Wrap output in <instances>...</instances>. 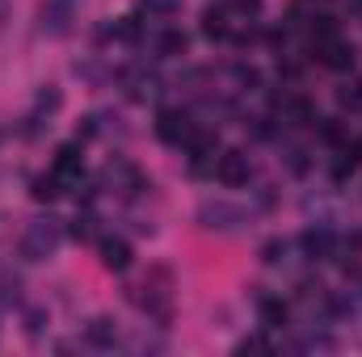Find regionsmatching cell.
Instances as JSON below:
<instances>
[{
  "mask_svg": "<svg viewBox=\"0 0 362 357\" xmlns=\"http://www.w3.org/2000/svg\"><path fill=\"white\" fill-rule=\"evenodd\" d=\"M59 240H64V231H59L55 219H34L21 236V257L25 261H47V257H55Z\"/></svg>",
  "mask_w": 362,
  "mask_h": 357,
  "instance_id": "obj_1",
  "label": "cell"
},
{
  "mask_svg": "<svg viewBox=\"0 0 362 357\" xmlns=\"http://www.w3.org/2000/svg\"><path fill=\"white\" fill-rule=\"evenodd\" d=\"M194 135H198V126H194L189 109L169 105V109H160V114H156V139H160V143H169V147H185Z\"/></svg>",
  "mask_w": 362,
  "mask_h": 357,
  "instance_id": "obj_2",
  "label": "cell"
},
{
  "mask_svg": "<svg viewBox=\"0 0 362 357\" xmlns=\"http://www.w3.org/2000/svg\"><path fill=\"white\" fill-rule=\"evenodd\" d=\"M198 223L206 231H236V227L249 223V214L240 206H232V202H202L198 206Z\"/></svg>",
  "mask_w": 362,
  "mask_h": 357,
  "instance_id": "obj_3",
  "label": "cell"
},
{
  "mask_svg": "<svg viewBox=\"0 0 362 357\" xmlns=\"http://www.w3.org/2000/svg\"><path fill=\"white\" fill-rule=\"evenodd\" d=\"M81 173H85V160H81V143H64L51 160V177L59 181V189H72L81 185Z\"/></svg>",
  "mask_w": 362,
  "mask_h": 357,
  "instance_id": "obj_4",
  "label": "cell"
},
{
  "mask_svg": "<svg viewBox=\"0 0 362 357\" xmlns=\"http://www.w3.org/2000/svg\"><path fill=\"white\" fill-rule=\"evenodd\" d=\"M76 4H81V0H47V4L38 8V30L51 34V38L68 34V25H72V17H76Z\"/></svg>",
  "mask_w": 362,
  "mask_h": 357,
  "instance_id": "obj_5",
  "label": "cell"
},
{
  "mask_svg": "<svg viewBox=\"0 0 362 357\" xmlns=\"http://www.w3.org/2000/svg\"><path fill=\"white\" fill-rule=\"evenodd\" d=\"M249 177H253V164H249L245 152H223L215 160V181L223 189H240V185H249Z\"/></svg>",
  "mask_w": 362,
  "mask_h": 357,
  "instance_id": "obj_6",
  "label": "cell"
},
{
  "mask_svg": "<svg viewBox=\"0 0 362 357\" xmlns=\"http://www.w3.org/2000/svg\"><path fill=\"white\" fill-rule=\"evenodd\" d=\"M316 55H320V63H325V68H333V72H346V68H354V47H350L341 34L325 38V42L316 47Z\"/></svg>",
  "mask_w": 362,
  "mask_h": 357,
  "instance_id": "obj_7",
  "label": "cell"
},
{
  "mask_svg": "<svg viewBox=\"0 0 362 357\" xmlns=\"http://www.w3.org/2000/svg\"><path fill=\"white\" fill-rule=\"evenodd\" d=\"M97 253H101V265L114 269V273H127V269H131V244H127V240L105 236V240L97 244Z\"/></svg>",
  "mask_w": 362,
  "mask_h": 357,
  "instance_id": "obj_8",
  "label": "cell"
},
{
  "mask_svg": "<svg viewBox=\"0 0 362 357\" xmlns=\"http://www.w3.org/2000/svg\"><path fill=\"white\" fill-rule=\"evenodd\" d=\"M202 34L206 38H228L232 34V4H215V8H206L202 13Z\"/></svg>",
  "mask_w": 362,
  "mask_h": 357,
  "instance_id": "obj_9",
  "label": "cell"
},
{
  "mask_svg": "<svg viewBox=\"0 0 362 357\" xmlns=\"http://www.w3.org/2000/svg\"><path fill=\"white\" fill-rule=\"evenodd\" d=\"M85 337H89V345H97V349H114V345H118V328H114V320H105V315L89 320Z\"/></svg>",
  "mask_w": 362,
  "mask_h": 357,
  "instance_id": "obj_10",
  "label": "cell"
},
{
  "mask_svg": "<svg viewBox=\"0 0 362 357\" xmlns=\"http://www.w3.org/2000/svg\"><path fill=\"white\" fill-rule=\"evenodd\" d=\"M59 101H64V97H59V89H51V85L38 92V101H34V109H30V118H25V122H30V131H34V126H42V118H51V114L59 109Z\"/></svg>",
  "mask_w": 362,
  "mask_h": 357,
  "instance_id": "obj_11",
  "label": "cell"
},
{
  "mask_svg": "<svg viewBox=\"0 0 362 357\" xmlns=\"http://www.w3.org/2000/svg\"><path fill=\"white\" fill-rule=\"evenodd\" d=\"M286 315H291V311H286V303H282V298H270V294H266V298L257 303V320H262V328H270V332L286 324Z\"/></svg>",
  "mask_w": 362,
  "mask_h": 357,
  "instance_id": "obj_12",
  "label": "cell"
},
{
  "mask_svg": "<svg viewBox=\"0 0 362 357\" xmlns=\"http://www.w3.org/2000/svg\"><path fill=\"white\" fill-rule=\"evenodd\" d=\"M185 47H189V38H185L181 30H165V34L156 38V51H160L165 59H173V55H185Z\"/></svg>",
  "mask_w": 362,
  "mask_h": 357,
  "instance_id": "obj_13",
  "label": "cell"
},
{
  "mask_svg": "<svg viewBox=\"0 0 362 357\" xmlns=\"http://www.w3.org/2000/svg\"><path fill=\"white\" fill-rule=\"evenodd\" d=\"M139 8H144L148 17H173L181 8V0H139Z\"/></svg>",
  "mask_w": 362,
  "mask_h": 357,
  "instance_id": "obj_14",
  "label": "cell"
},
{
  "mask_svg": "<svg viewBox=\"0 0 362 357\" xmlns=\"http://www.w3.org/2000/svg\"><path fill=\"white\" fill-rule=\"evenodd\" d=\"M55 193H59V181L51 177V173H47V177H34V198H38V202H51Z\"/></svg>",
  "mask_w": 362,
  "mask_h": 357,
  "instance_id": "obj_15",
  "label": "cell"
},
{
  "mask_svg": "<svg viewBox=\"0 0 362 357\" xmlns=\"http://www.w3.org/2000/svg\"><path fill=\"white\" fill-rule=\"evenodd\" d=\"M303 244H308V253H312V257H325L333 240H329V231H308V236H303Z\"/></svg>",
  "mask_w": 362,
  "mask_h": 357,
  "instance_id": "obj_16",
  "label": "cell"
},
{
  "mask_svg": "<svg viewBox=\"0 0 362 357\" xmlns=\"http://www.w3.org/2000/svg\"><path fill=\"white\" fill-rule=\"evenodd\" d=\"M262 349H270L262 337H253V341H240V353H262Z\"/></svg>",
  "mask_w": 362,
  "mask_h": 357,
  "instance_id": "obj_17",
  "label": "cell"
},
{
  "mask_svg": "<svg viewBox=\"0 0 362 357\" xmlns=\"http://www.w3.org/2000/svg\"><path fill=\"white\" fill-rule=\"evenodd\" d=\"M4 8H8V0H0V21H4Z\"/></svg>",
  "mask_w": 362,
  "mask_h": 357,
  "instance_id": "obj_18",
  "label": "cell"
}]
</instances>
